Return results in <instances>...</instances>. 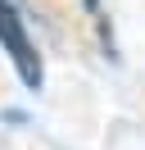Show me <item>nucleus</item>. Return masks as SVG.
Here are the masks:
<instances>
[{
	"label": "nucleus",
	"mask_w": 145,
	"mask_h": 150,
	"mask_svg": "<svg viewBox=\"0 0 145 150\" xmlns=\"http://www.w3.org/2000/svg\"><path fill=\"white\" fill-rule=\"evenodd\" d=\"M86 5H95V0H86Z\"/></svg>",
	"instance_id": "2"
},
{
	"label": "nucleus",
	"mask_w": 145,
	"mask_h": 150,
	"mask_svg": "<svg viewBox=\"0 0 145 150\" xmlns=\"http://www.w3.org/2000/svg\"><path fill=\"white\" fill-rule=\"evenodd\" d=\"M0 41L9 46V55H14V64H18V73H23V82L36 86V82H41V64H36L32 41H27L23 23H18V14L9 9V5H0Z\"/></svg>",
	"instance_id": "1"
}]
</instances>
